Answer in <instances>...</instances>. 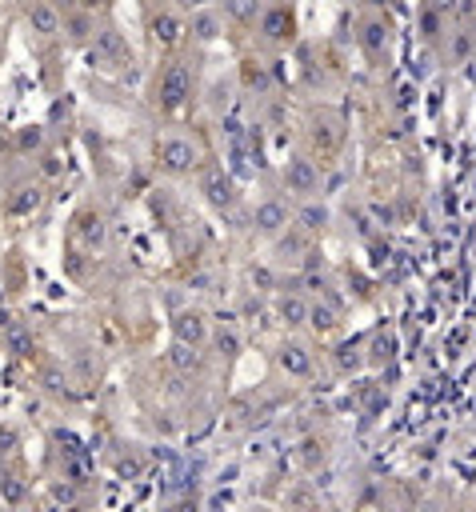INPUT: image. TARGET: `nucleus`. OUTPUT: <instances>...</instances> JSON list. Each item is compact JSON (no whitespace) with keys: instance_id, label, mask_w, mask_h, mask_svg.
<instances>
[{"instance_id":"f8f14e48","label":"nucleus","mask_w":476,"mask_h":512,"mask_svg":"<svg viewBox=\"0 0 476 512\" xmlns=\"http://www.w3.org/2000/svg\"><path fill=\"white\" fill-rule=\"evenodd\" d=\"M148 32H152V40H156L160 48H176V44L184 40V12H176V8H156V12H148Z\"/></svg>"},{"instance_id":"a878e982","label":"nucleus","mask_w":476,"mask_h":512,"mask_svg":"<svg viewBox=\"0 0 476 512\" xmlns=\"http://www.w3.org/2000/svg\"><path fill=\"white\" fill-rule=\"evenodd\" d=\"M40 384H44V392H52V396H72L68 376H60V368H44V372H40Z\"/></svg>"},{"instance_id":"72a5a7b5","label":"nucleus","mask_w":476,"mask_h":512,"mask_svg":"<svg viewBox=\"0 0 476 512\" xmlns=\"http://www.w3.org/2000/svg\"><path fill=\"white\" fill-rule=\"evenodd\" d=\"M368 4H372V8H384V4H388V0H368Z\"/></svg>"},{"instance_id":"20e7f679","label":"nucleus","mask_w":476,"mask_h":512,"mask_svg":"<svg viewBox=\"0 0 476 512\" xmlns=\"http://www.w3.org/2000/svg\"><path fill=\"white\" fill-rule=\"evenodd\" d=\"M24 28L36 44H52L64 28V12L52 0H24Z\"/></svg>"},{"instance_id":"f3484780","label":"nucleus","mask_w":476,"mask_h":512,"mask_svg":"<svg viewBox=\"0 0 476 512\" xmlns=\"http://www.w3.org/2000/svg\"><path fill=\"white\" fill-rule=\"evenodd\" d=\"M276 316H280L288 328H300V324L308 320V296H304L300 288L280 292V296H276Z\"/></svg>"},{"instance_id":"6e6552de","label":"nucleus","mask_w":476,"mask_h":512,"mask_svg":"<svg viewBox=\"0 0 476 512\" xmlns=\"http://www.w3.org/2000/svg\"><path fill=\"white\" fill-rule=\"evenodd\" d=\"M184 36H192L196 44H212V40H220V36H224V12H220L216 4L184 12Z\"/></svg>"},{"instance_id":"423d86ee","label":"nucleus","mask_w":476,"mask_h":512,"mask_svg":"<svg viewBox=\"0 0 476 512\" xmlns=\"http://www.w3.org/2000/svg\"><path fill=\"white\" fill-rule=\"evenodd\" d=\"M256 28H260V40H264V44L284 48V44H292V36H296V16H292L288 4H264Z\"/></svg>"},{"instance_id":"f257e3e1","label":"nucleus","mask_w":476,"mask_h":512,"mask_svg":"<svg viewBox=\"0 0 476 512\" xmlns=\"http://www.w3.org/2000/svg\"><path fill=\"white\" fill-rule=\"evenodd\" d=\"M188 96H192V68H188L184 60L160 64L156 84H152V104H156L160 112H176Z\"/></svg>"},{"instance_id":"6ab92c4d","label":"nucleus","mask_w":476,"mask_h":512,"mask_svg":"<svg viewBox=\"0 0 476 512\" xmlns=\"http://www.w3.org/2000/svg\"><path fill=\"white\" fill-rule=\"evenodd\" d=\"M168 364L176 368V372H200L204 368V352H200V344H172V352H168Z\"/></svg>"},{"instance_id":"c756f323","label":"nucleus","mask_w":476,"mask_h":512,"mask_svg":"<svg viewBox=\"0 0 476 512\" xmlns=\"http://www.w3.org/2000/svg\"><path fill=\"white\" fill-rule=\"evenodd\" d=\"M208 4H216V0H176V8H180V12H192V8H208Z\"/></svg>"},{"instance_id":"0eeeda50","label":"nucleus","mask_w":476,"mask_h":512,"mask_svg":"<svg viewBox=\"0 0 476 512\" xmlns=\"http://www.w3.org/2000/svg\"><path fill=\"white\" fill-rule=\"evenodd\" d=\"M252 228L260 232V236H280V232H288L292 228V208L280 200V196H264V200H256L252 204Z\"/></svg>"},{"instance_id":"4468645a","label":"nucleus","mask_w":476,"mask_h":512,"mask_svg":"<svg viewBox=\"0 0 476 512\" xmlns=\"http://www.w3.org/2000/svg\"><path fill=\"white\" fill-rule=\"evenodd\" d=\"M328 220H332V208L324 200H316V196H304L292 208V228H300L304 236H320L328 228Z\"/></svg>"},{"instance_id":"7ed1b4c3","label":"nucleus","mask_w":476,"mask_h":512,"mask_svg":"<svg viewBox=\"0 0 476 512\" xmlns=\"http://www.w3.org/2000/svg\"><path fill=\"white\" fill-rule=\"evenodd\" d=\"M156 164L168 176H188L200 164V148L188 136H164V140H156Z\"/></svg>"},{"instance_id":"9d476101","label":"nucleus","mask_w":476,"mask_h":512,"mask_svg":"<svg viewBox=\"0 0 476 512\" xmlns=\"http://www.w3.org/2000/svg\"><path fill=\"white\" fill-rule=\"evenodd\" d=\"M200 192H204V200L212 208H232L240 200V188H236V180L224 168H204L200 172Z\"/></svg>"},{"instance_id":"473e14b6","label":"nucleus","mask_w":476,"mask_h":512,"mask_svg":"<svg viewBox=\"0 0 476 512\" xmlns=\"http://www.w3.org/2000/svg\"><path fill=\"white\" fill-rule=\"evenodd\" d=\"M52 4H56V8H60V12H68V8H76V4H80V0H52Z\"/></svg>"},{"instance_id":"f03ea898","label":"nucleus","mask_w":476,"mask_h":512,"mask_svg":"<svg viewBox=\"0 0 476 512\" xmlns=\"http://www.w3.org/2000/svg\"><path fill=\"white\" fill-rule=\"evenodd\" d=\"M88 48H92V64L100 68H132V44L116 24H100Z\"/></svg>"},{"instance_id":"7c9ffc66","label":"nucleus","mask_w":476,"mask_h":512,"mask_svg":"<svg viewBox=\"0 0 476 512\" xmlns=\"http://www.w3.org/2000/svg\"><path fill=\"white\" fill-rule=\"evenodd\" d=\"M464 52H468V36H456V40H452V56H456V60H460V56H464Z\"/></svg>"},{"instance_id":"39448f33","label":"nucleus","mask_w":476,"mask_h":512,"mask_svg":"<svg viewBox=\"0 0 476 512\" xmlns=\"http://www.w3.org/2000/svg\"><path fill=\"white\" fill-rule=\"evenodd\" d=\"M280 180H284V192L296 196V200L316 196V192H320V164L308 160V156H288Z\"/></svg>"},{"instance_id":"393cba45","label":"nucleus","mask_w":476,"mask_h":512,"mask_svg":"<svg viewBox=\"0 0 476 512\" xmlns=\"http://www.w3.org/2000/svg\"><path fill=\"white\" fill-rule=\"evenodd\" d=\"M332 360H336V368H340L344 376H348V372H356V368L364 364V356H360V344H340Z\"/></svg>"},{"instance_id":"1a4fd4ad","label":"nucleus","mask_w":476,"mask_h":512,"mask_svg":"<svg viewBox=\"0 0 476 512\" xmlns=\"http://www.w3.org/2000/svg\"><path fill=\"white\" fill-rule=\"evenodd\" d=\"M356 40H360L364 56L380 60V56L388 52V40H392V20H388L384 12H368V16L360 20V32H356Z\"/></svg>"},{"instance_id":"a211bd4d","label":"nucleus","mask_w":476,"mask_h":512,"mask_svg":"<svg viewBox=\"0 0 476 512\" xmlns=\"http://www.w3.org/2000/svg\"><path fill=\"white\" fill-rule=\"evenodd\" d=\"M76 236H80V244H84L88 252L104 248V236H108L104 216H100V212H84V216H80V224H76Z\"/></svg>"},{"instance_id":"2eb2a0df","label":"nucleus","mask_w":476,"mask_h":512,"mask_svg":"<svg viewBox=\"0 0 476 512\" xmlns=\"http://www.w3.org/2000/svg\"><path fill=\"white\" fill-rule=\"evenodd\" d=\"M172 332H176V340H180V344H204V340L212 336V328H208V316H204V312H196V308H184V312H176V320H172Z\"/></svg>"},{"instance_id":"aec40b11","label":"nucleus","mask_w":476,"mask_h":512,"mask_svg":"<svg viewBox=\"0 0 476 512\" xmlns=\"http://www.w3.org/2000/svg\"><path fill=\"white\" fill-rule=\"evenodd\" d=\"M220 4H224V16L232 24H240V28H252L260 20V12H264V0H220Z\"/></svg>"},{"instance_id":"bb28decb","label":"nucleus","mask_w":476,"mask_h":512,"mask_svg":"<svg viewBox=\"0 0 476 512\" xmlns=\"http://www.w3.org/2000/svg\"><path fill=\"white\" fill-rule=\"evenodd\" d=\"M420 28H424L428 40L440 36V32H444V12H440V8H424V12H420Z\"/></svg>"},{"instance_id":"412c9836","label":"nucleus","mask_w":476,"mask_h":512,"mask_svg":"<svg viewBox=\"0 0 476 512\" xmlns=\"http://www.w3.org/2000/svg\"><path fill=\"white\" fill-rule=\"evenodd\" d=\"M304 324L316 328V332H332L340 324V312H336L332 300H308V320Z\"/></svg>"},{"instance_id":"cd10ccee","label":"nucleus","mask_w":476,"mask_h":512,"mask_svg":"<svg viewBox=\"0 0 476 512\" xmlns=\"http://www.w3.org/2000/svg\"><path fill=\"white\" fill-rule=\"evenodd\" d=\"M212 340H216V348H220L224 356H236V352H240V336H236V328H216Z\"/></svg>"},{"instance_id":"b1692460","label":"nucleus","mask_w":476,"mask_h":512,"mask_svg":"<svg viewBox=\"0 0 476 512\" xmlns=\"http://www.w3.org/2000/svg\"><path fill=\"white\" fill-rule=\"evenodd\" d=\"M300 292H304V296H324V292H328V272L316 268V264H308V268L300 272Z\"/></svg>"},{"instance_id":"5701e85b","label":"nucleus","mask_w":476,"mask_h":512,"mask_svg":"<svg viewBox=\"0 0 476 512\" xmlns=\"http://www.w3.org/2000/svg\"><path fill=\"white\" fill-rule=\"evenodd\" d=\"M240 76H244V88H256V92H268V84H272V76H268V68L260 60H244Z\"/></svg>"},{"instance_id":"ddd939ff","label":"nucleus","mask_w":476,"mask_h":512,"mask_svg":"<svg viewBox=\"0 0 476 512\" xmlns=\"http://www.w3.org/2000/svg\"><path fill=\"white\" fill-rule=\"evenodd\" d=\"M40 204H44V188H40V180H20V184H12L8 196H4V212L16 216V220H28Z\"/></svg>"},{"instance_id":"c85d7f7f","label":"nucleus","mask_w":476,"mask_h":512,"mask_svg":"<svg viewBox=\"0 0 476 512\" xmlns=\"http://www.w3.org/2000/svg\"><path fill=\"white\" fill-rule=\"evenodd\" d=\"M40 144H44V128H20L16 132V148L20 152H36Z\"/></svg>"},{"instance_id":"dca6fc26","label":"nucleus","mask_w":476,"mask_h":512,"mask_svg":"<svg viewBox=\"0 0 476 512\" xmlns=\"http://www.w3.org/2000/svg\"><path fill=\"white\" fill-rule=\"evenodd\" d=\"M276 364H280L288 376L304 380V376L312 372V352H308V344H304V340H284V344L276 348Z\"/></svg>"},{"instance_id":"9b49d317","label":"nucleus","mask_w":476,"mask_h":512,"mask_svg":"<svg viewBox=\"0 0 476 512\" xmlns=\"http://www.w3.org/2000/svg\"><path fill=\"white\" fill-rule=\"evenodd\" d=\"M96 28H100L96 12L76 4V8H68V12H64V28H60V36H64L72 48H88V44L96 40Z\"/></svg>"},{"instance_id":"2f4dec72","label":"nucleus","mask_w":476,"mask_h":512,"mask_svg":"<svg viewBox=\"0 0 476 512\" xmlns=\"http://www.w3.org/2000/svg\"><path fill=\"white\" fill-rule=\"evenodd\" d=\"M108 0H80V8H92V12H100Z\"/></svg>"},{"instance_id":"4be33fe9","label":"nucleus","mask_w":476,"mask_h":512,"mask_svg":"<svg viewBox=\"0 0 476 512\" xmlns=\"http://www.w3.org/2000/svg\"><path fill=\"white\" fill-rule=\"evenodd\" d=\"M4 348H8L12 356H28V352H32V332H28L24 324H8V328H4Z\"/></svg>"}]
</instances>
